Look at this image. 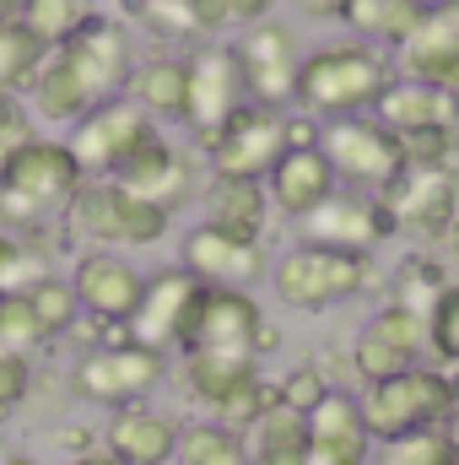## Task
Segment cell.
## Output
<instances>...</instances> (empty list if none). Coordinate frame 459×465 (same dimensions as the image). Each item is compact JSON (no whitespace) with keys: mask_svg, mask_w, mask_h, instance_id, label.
<instances>
[{"mask_svg":"<svg viewBox=\"0 0 459 465\" xmlns=\"http://www.w3.org/2000/svg\"><path fill=\"white\" fill-rule=\"evenodd\" d=\"M395 82V60L373 44H325L314 54H303L298 65V93L292 104L308 119H346V114H373L378 98Z\"/></svg>","mask_w":459,"mask_h":465,"instance_id":"obj_1","label":"cell"},{"mask_svg":"<svg viewBox=\"0 0 459 465\" xmlns=\"http://www.w3.org/2000/svg\"><path fill=\"white\" fill-rule=\"evenodd\" d=\"M60 228L71 238H82L87 249H157L173 232V212H162L151 201H135L114 179H87L71 195Z\"/></svg>","mask_w":459,"mask_h":465,"instance_id":"obj_2","label":"cell"},{"mask_svg":"<svg viewBox=\"0 0 459 465\" xmlns=\"http://www.w3.org/2000/svg\"><path fill=\"white\" fill-rule=\"evenodd\" d=\"M454 373H444L438 362H416L384 384H362L356 395V411L367 422V439L373 444H395L405 433H427L444 422L449 401H454Z\"/></svg>","mask_w":459,"mask_h":465,"instance_id":"obj_3","label":"cell"},{"mask_svg":"<svg viewBox=\"0 0 459 465\" xmlns=\"http://www.w3.org/2000/svg\"><path fill=\"white\" fill-rule=\"evenodd\" d=\"M373 276V254H346L325 243H298L281 260H270V292L298 314H325L346 298H356Z\"/></svg>","mask_w":459,"mask_h":465,"instance_id":"obj_4","label":"cell"},{"mask_svg":"<svg viewBox=\"0 0 459 465\" xmlns=\"http://www.w3.org/2000/svg\"><path fill=\"white\" fill-rule=\"evenodd\" d=\"M276 325L265 320L259 298L243 287H200L195 314L179 336V357L190 351H217V357H254L265 362V351H276Z\"/></svg>","mask_w":459,"mask_h":465,"instance_id":"obj_5","label":"cell"},{"mask_svg":"<svg viewBox=\"0 0 459 465\" xmlns=\"http://www.w3.org/2000/svg\"><path fill=\"white\" fill-rule=\"evenodd\" d=\"M319 152L325 163L336 168V179L362 190V195H378L389 190L400 173H405V152H400V135L389 124H378L373 114H346V119H325L319 124Z\"/></svg>","mask_w":459,"mask_h":465,"instance_id":"obj_6","label":"cell"},{"mask_svg":"<svg viewBox=\"0 0 459 465\" xmlns=\"http://www.w3.org/2000/svg\"><path fill=\"white\" fill-rule=\"evenodd\" d=\"M162 379H168V351H151L141 341H109V347H87L76 357L71 395L119 411V406L146 401Z\"/></svg>","mask_w":459,"mask_h":465,"instance_id":"obj_7","label":"cell"},{"mask_svg":"<svg viewBox=\"0 0 459 465\" xmlns=\"http://www.w3.org/2000/svg\"><path fill=\"white\" fill-rule=\"evenodd\" d=\"M65 60V71L76 76V87L87 93V104H109V98H124V82L135 71V33L124 16H93L71 44L54 49Z\"/></svg>","mask_w":459,"mask_h":465,"instance_id":"obj_8","label":"cell"},{"mask_svg":"<svg viewBox=\"0 0 459 465\" xmlns=\"http://www.w3.org/2000/svg\"><path fill=\"white\" fill-rule=\"evenodd\" d=\"M184 71H190V109H184V130H190V135H195V146L206 152V146L217 141V130H222L243 104H249V93H243V76H238L232 44H217V38L190 44Z\"/></svg>","mask_w":459,"mask_h":465,"instance_id":"obj_9","label":"cell"},{"mask_svg":"<svg viewBox=\"0 0 459 465\" xmlns=\"http://www.w3.org/2000/svg\"><path fill=\"white\" fill-rule=\"evenodd\" d=\"M232 60H238V76H243L249 104H259V109H287L292 104L303 49H298V33L287 22L265 16V22L243 27L238 44H232Z\"/></svg>","mask_w":459,"mask_h":465,"instance_id":"obj_10","label":"cell"},{"mask_svg":"<svg viewBox=\"0 0 459 465\" xmlns=\"http://www.w3.org/2000/svg\"><path fill=\"white\" fill-rule=\"evenodd\" d=\"M389 228L405 238H444L459 217V173L454 168H405L389 190H378Z\"/></svg>","mask_w":459,"mask_h":465,"instance_id":"obj_11","label":"cell"},{"mask_svg":"<svg viewBox=\"0 0 459 465\" xmlns=\"http://www.w3.org/2000/svg\"><path fill=\"white\" fill-rule=\"evenodd\" d=\"M427 357V314L405 309V303H384L351 341V373L362 384H384L405 368H416Z\"/></svg>","mask_w":459,"mask_h":465,"instance_id":"obj_12","label":"cell"},{"mask_svg":"<svg viewBox=\"0 0 459 465\" xmlns=\"http://www.w3.org/2000/svg\"><path fill=\"white\" fill-rule=\"evenodd\" d=\"M281 152H287V109H259V104H243L206 146L217 179H259V184L281 163Z\"/></svg>","mask_w":459,"mask_h":465,"instance_id":"obj_13","label":"cell"},{"mask_svg":"<svg viewBox=\"0 0 459 465\" xmlns=\"http://www.w3.org/2000/svg\"><path fill=\"white\" fill-rule=\"evenodd\" d=\"M151 130H157V124L141 114L130 98H109V104H98L93 114H82L76 124H71L65 146H71L82 179H114L119 163H124Z\"/></svg>","mask_w":459,"mask_h":465,"instance_id":"obj_14","label":"cell"},{"mask_svg":"<svg viewBox=\"0 0 459 465\" xmlns=\"http://www.w3.org/2000/svg\"><path fill=\"white\" fill-rule=\"evenodd\" d=\"M65 282H71V292L82 303V320H93L103 331H124L130 325V314L141 303V287H146V276L119 249H82Z\"/></svg>","mask_w":459,"mask_h":465,"instance_id":"obj_15","label":"cell"},{"mask_svg":"<svg viewBox=\"0 0 459 465\" xmlns=\"http://www.w3.org/2000/svg\"><path fill=\"white\" fill-rule=\"evenodd\" d=\"M179 265L200 287H243V292H254V282L270 276L265 238H238V232H222L217 223H195V228L184 232Z\"/></svg>","mask_w":459,"mask_h":465,"instance_id":"obj_16","label":"cell"},{"mask_svg":"<svg viewBox=\"0 0 459 465\" xmlns=\"http://www.w3.org/2000/svg\"><path fill=\"white\" fill-rule=\"evenodd\" d=\"M119 190H130L135 201H151V206H162V212H179L195 190H200V179H195V157L184 152V146H173L168 135H162V124L119 163L114 173Z\"/></svg>","mask_w":459,"mask_h":465,"instance_id":"obj_17","label":"cell"},{"mask_svg":"<svg viewBox=\"0 0 459 465\" xmlns=\"http://www.w3.org/2000/svg\"><path fill=\"white\" fill-rule=\"evenodd\" d=\"M195 298H200V282L184 265L151 271L146 287H141V303H135V314L124 325L130 341H141L151 351H173L179 336H184V325H190V314H195Z\"/></svg>","mask_w":459,"mask_h":465,"instance_id":"obj_18","label":"cell"},{"mask_svg":"<svg viewBox=\"0 0 459 465\" xmlns=\"http://www.w3.org/2000/svg\"><path fill=\"white\" fill-rule=\"evenodd\" d=\"M384 238H395L378 195L362 190H336L314 217H303V243H325V249H346V254H373Z\"/></svg>","mask_w":459,"mask_h":465,"instance_id":"obj_19","label":"cell"},{"mask_svg":"<svg viewBox=\"0 0 459 465\" xmlns=\"http://www.w3.org/2000/svg\"><path fill=\"white\" fill-rule=\"evenodd\" d=\"M336 190H341V179H336V168L325 163V152H319V146H287V152H281V163L265 173L270 212H281V217H292V223L314 217Z\"/></svg>","mask_w":459,"mask_h":465,"instance_id":"obj_20","label":"cell"},{"mask_svg":"<svg viewBox=\"0 0 459 465\" xmlns=\"http://www.w3.org/2000/svg\"><path fill=\"white\" fill-rule=\"evenodd\" d=\"M119 465H173L179 450V422L168 411H157L151 401H135V406H119L103 422V444Z\"/></svg>","mask_w":459,"mask_h":465,"instance_id":"obj_21","label":"cell"},{"mask_svg":"<svg viewBox=\"0 0 459 465\" xmlns=\"http://www.w3.org/2000/svg\"><path fill=\"white\" fill-rule=\"evenodd\" d=\"M367 460H373V439H367V422L356 411V395L330 390L308 411V465H367Z\"/></svg>","mask_w":459,"mask_h":465,"instance_id":"obj_22","label":"cell"},{"mask_svg":"<svg viewBox=\"0 0 459 465\" xmlns=\"http://www.w3.org/2000/svg\"><path fill=\"white\" fill-rule=\"evenodd\" d=\"M378 124H389L395 135H422V130H444V135H459V98L433 87V82H411V76H395L389 93L378 98L373 109Z\"/></svg>","mask_w":459,"mask_h":465,"instance_id":"obj_23","label":"cell"},{"mask_svg":"<svg viewBox=\"0 0 459 465\" xmlns=\"http://www.w3.org/2000/svg\"><path fill=\"white\" fill-rule=\"evenodd\" d=\"M124 98L151 119V124H184L190 109V71H184V54H146L135 60L130 82H124Z\"/></svg>","mask_w":459,"mask_h":465,"instance_id":"obj_24","label":"cell"},{"mask_svg":"<svg viewBox=\"0 0 459 465\" xmlns=\"http://www.w3.org/2000/svg\"><path fill=\"white\" fill-rule=\"evenodd\" d=\"M395 54H400V76L433 82V76L459 54V0H427L416 33H411Z\"/></svg>","mask_w":459,"mask_h":465,"instance_id":"obj_25","label":"cell"},{"mask_svg":"<svg viewBox=\"0 0 459 465\" xmlns=\"http://www.w3.org/2000/svg\"><path fill=\"white\" fill-rule=\"evenodd\" d=\"M206 223H217L222 232L238 238H265L270 228V195L259 179H217L206 184Z\"/></svg>","mask_w":459,"mask_h":465,"instance_id":"obj_26","label":"cell"},{"mask_svg":"<svg viewBox=\"0 0 459 465\" xmlns=\"http://www.w3.org/2000/svg\"><path fill=\"white\" fill-rule=\"evenodd\" d=\"M427 0H346L341 22L351 27L356 44H373V49H400L416 22H422Z\"/></svg>","mask_w":459,"mask_h":465,"instance_id":"obj_27","label":"cell"},{"mask_svg":"<svg viewBox=\"0 0 459 465\" xmlns=\"http://www.w3.org/2000/svg\"><path fill=\"white\" fill-rule=\"evenodd\" d=\"M27 114L44 119V124H76L82 114H93L87 93L76 87V76L65 71V60H60L54 49L44 54V65H38L33 87H27Z\"/></svg>","mask_w":459,"mask_h":465,"instance_id":"obj_28","label":"cell"},{"mask_svg":"<svg viewBox=\"0 0 459 465\" xmlns=\"http://www.w3.org/2000/svg\"><path fill=\"white\" fill-rule=\"evenodd\" d=\"M124 22L157 44H200V0H124Z\"/></svg>","mask_w":459,"mask_h":465,"instance_id":"obj_29","label":"cell"},{"mask_svg":"<svg viewBox=\"0 0 459 465\" xmlns=\"http://www.w3.org/2000/svg\"><path fill=\"white\" fill-rule=\"evenodd\" d=\"M173 465H249V444H243V433H232V428L211 422V417L179 422Z\"/></svg>","mask_w":459,"mask_h":465,"instance_id":"obj_30","label":"cell"},{"mask_svg":"<svg viewBox=\"0 0 459 465\" xmlns=\"http://www.w3.org/2000/svg\"><path fill=\"white\" fill-rule=\"evenodd\" d=\"M16 16H22V27H27L44 49H60V44H71V38L98 16V5H93V0H27Z\"/></svg>","mask_w":459,"mask_h":465,"instance_id":"obj_31","label":"cell"},{"mask_svg":"<svg viewBox=\"0 0 459 465\" xmlns=\"http://www.w3.org/2000/svg\"><path fill=\"white\" fill-rule=\"evenodd\" d=\"M44 44L22 27V16H0V93L5 98H22L44 65Z\"/></svg>","mask_w":459,"mask_h":465,"instance_id":"obj_32","label":"cell"},{"mask_svg":"<svg viewBox=\"0 0 459 465\" xmlns=\"http://www.w3.org/2000/svg\"><path fill=\"white\" fill-rule=\"evenodd\" d=\"M22 298H27V309L38 314V325H44V336H49V341L71 336V331L82 325V303H76L71 282H65V276H54V271H49V276H38Z\"/></svg>","mask_w":459,"mask_h":465,"instance_id":"obj_33","label":"cell"},{"mask_svg":"<svg viewBox=\"0 0 459 465\" xmlns=\"http://www.w3.org/2000/svg\"><path fill=\"white\" fill-rule=\"evenodd\" d=\"M270 406H276V379L254 373V379H243L238 390H228V395H222L217 406H206V411H211V422H222L232 433H249Z\"/></svg>","mask_w":459,"mask_h":465,"instance_id":"obj_34","label":"cell"},{"mask_svg":"<svg viewBox=\"0 0 459 465\" xmlns=\"http://www.w3.org/2000/svg\"><path fill=\"white\" fill-rule=\"evenodd\" d=\"M38 276H49V249H44V243H27V238L0 232V298L27 292Z\"/></svg>","mask_w":459,"mask_h":465,"instance_id":"obj_35","label":"cell"},{"mask_svg":"<svg viewBox=\"0 0 459 465\" xmlns=\"http://www.w3.org/2000/svg\"><path fill=\"white\" fill-rule=\"evenodd\" d=\"M427 351L438 357L444 373L459 379V282L438 292V303L427 309Z\"/></svg>","mask_w":459,"mask_h":465,"instance_id":"obj_36","label":"cell"},{"mask_svg":"<svg viewBox=\"0 0 459 465\" xmlns=\"http://www.w3.org/2000/svg\"><path fill=\"white\" fill-rule=\"evenodd\" d=\"M378 465H459V455L438 428H427V433H405L395 444H378Z\"/></svg>","mask_w":459,"mask_h":465,"instance_id":"obj_37","label":"cell"},{"mask_svg":"<svg viewBox=\"0 0 459 465\" xmlns=\"http://www.w3.org/2000/svg\"><path fill=\"white\" fill-rule=\"evenodd\" d=\"M0 347L16 351V357H33L38 347H49V336H44V325H38V314L27 309L22 292L0 298Z\"/></svg>","mask_w":459,"mask_h":465,"instance_id":"obj_38","label":"cell"},{"mask_svg":"<svg viewBox=\"0 0 459 465\" xmlns=\"http://www.w3.org/2000/svg\"><path fill=\"white\" fill-rule=\"evenodd\" d=\"M449 282H444V271L433 265V260H405L400 265V276H395V303H405V309H416V314H427L433 303H438V292H444Z\"/></svg>","mask_w":459,"mask_h":465,"instance_id":"obj_39","label":"cell"},{"mask_svg":"<svg viewBox=\"0 0 459 465\" xmlns=\"http://www.w3.org/2000/svg\"><path fill=\"white\" fill-rule=\"evenodd\" d=\"M330 390H336V384H330V379H325V368H314V362H298L292 373H281V379H276V401H281V406H292V411H303V417H308Z\"/></svg>","mask_w":459,"mask_h":465,"instance_id":"obj_40","label":"cell"},{"mask_svg":"<svg viewBox=\"0 0 459 465\" xmlns=\"http://www.w3.org/2000/svg\"><path fill=\"white\" fill-rule=\"evenodd\" d=\"M33 390V357H16V351L0 347V411L22 406Z\"/></svg>","mask_w":459,"mask_h":465,"instance_id":"obj_41","label":"cell"},{"mask_svg":"<svg viewBox=\"0 0 459 465\" xmlns=\"http://www.w3.org/2000/svg\"><path fill=\"white\" fill-rule=\"evenodd\" d=\"M33 135H38V130H33V114H27V104L0 93V146H22V141H33Z\"/></svg>","mask_w":459,"mask_h":465,"instance_id":"obj_42","label":"cell"},{"mask_svg":"<svg viewBox=\"0 0 459 465\" xmlns=\"http://www.w3.org/2000/svg\"><path fill=\"white\" fill-rule=\"evenodd\" d=\"M308 16H319V22H341V11H346V0H298Z\"/></svg>","mask_w":459,"mask_h":465,"instance_id":"obj_43","label":"cell"},{"mask_svg":"<svg viewBox=\"0 0 459 465\" xmlns=\"http://www.w3.org/2000/svg\"><path fill=\"white\" fill-rule=\"evenodd\" d=\"M438 433L454 444V455H459V384H454V401H449V411H444V422H438Z\"/></svg>","mask_w":459,"mask_h":465,"instance_id":"obj_44","label":"cell"},{"mask_svg":"<svg viewBox=\"0 0 459 465\" xmlns=\"http://www.w3.org/2000/svg\"><path fill=\"white\" fill-rule=\"evenodd\" d=\"M60 465H119V460L109 455V450H76L71 460H60Z\"/></svg>","mask_w":459,"mask_h":465,"instance_id":"obj_45","label":"cell"},{"mask_svg":"<svg viewBox=\"0 0 459 465\" xmlns=\"http://www.w3.org/2000/svg\"><path fill=\"white\" fill-rule=\"evenodd\" d=\"M433 87H444V93H454V98H459V54L438 71V76H433Z\"/></svg>","mask_w":459,"mask_h":465,"instance_id":"obj_46","label":"cell"},{"mask_svg":"<svg viewBox=\"0 0 459 465\" xmlns=\"http://www.w3.org/2000/svg\"><path fill=\"white\" fill-rule=\"evenodd\" d=\"M0 465H44V460H38V455H27V450H5Z\"/></svg>","mask_w":459,"mask_h":465,"instance_id":"obj_47","label":"cell"},{"mask_svg":"<svg viewBox=\"0 0 459 465\" xmlns=\"http://www.w3.org/2000/svg\"><path fill=\"white\" fill-rule=\"evenodd\" d=\"M22 5H27V0H0V16H16Z\"/></svg>","mask_w":459,"mask_h":465,"instance_id":"obj_48","label":"cell"},{"mask_svg":"<svg viewBox=\"0 0 459 465\" xmlns=\"http://www.w3.org/2000/svg\"><path fill=\"white\" fill-rule=\"evenodd\" d=\"M444 243H449V249H454V254H459V217H454V228L444 232Z\"/></svg>","mask_w":459,"mask_h":465,"instance_id":"obj_49","label":"cell"},{"mask_svg":"<svg viewBox=\"0 0 459 465\" xmlns=\"http://www.w3.org/2000/svg\"><path fill=\"white\" fill-rule=\"evenodd\" d=\"M11 152H16V146H0V179H5V163H11Z\"/></svg>","mask_w":459,"mask_h":465,"instance_id":"obj_50","label":"cell"}]
</instances>
